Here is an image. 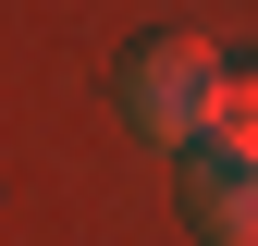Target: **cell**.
Listing matches in <instances>:
<instances>
[{"instance_id": "obj_3", "label": "cell", "mask_w": 258, "mask_h": 246, "mask_svg": "<svg viewBox=\"0 0 258 246\" xmlns=\"http://www.w3.org/2000/svg\"><path fill=\"white\" fill-rule=\"evenodd\" d=\"M209 148H221V160H258V74H234V99H221Z\"/></svg>"}, {"instance_id": "obj_1", "label": "cell", "mask_w": 258, "mask_h": 246, "mask_svg": "<svg viewBox=\"0 0 258 246\" xmlns=\"http://www.w3.org/2000/svg\"><path fill=\"white\" fill-rule=\"evenodd\" d=\"M221 99H234V74H221L209 37H148L123 61V111H136V136H160V148H209Z\"/></svg>"}, {"instance_id": "obj_2", "label": "cell", "mask_w": 258, "mask_h": 246, "mask_svg": "<svg viewBox=\"0 0 258 246\" xmlns=\"http://www.w3.org/2000/svg\"><path fill=\"white\" fill-rule=\"evenodd\" d=\"M197 222L221 246H258V160H221V148H197Z\"/></svg>"}]
</instances>
